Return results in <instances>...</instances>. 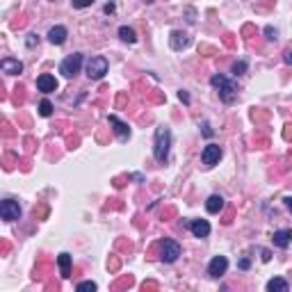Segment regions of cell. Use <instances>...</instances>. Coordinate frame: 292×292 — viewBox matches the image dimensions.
<instances>
[{"instance_id": "cell-1", "label": "cell", "mask_w": 292, "mask_h": 292, "mask_svg": "<svg viewBox=\"0 0 292 292\" xmlns=\"http://www.w3.org/2000/svg\"><path fill=\"white\" fill-rule=\"evenodd\" d=\"M169 146H171V130L167 126H158L155 128V144H153V153H155L158 162H167Z\"/></svg>"}, {"instance_id": "cell-2", "label": "cell", "mask_w": 292, "mask_h": 292, "mask_svg": "<svg viewBox=\"0 0 292 292\" xmlns=\"http://www.w3.org/2000/svg\"><path fill=\"white\" fill-rule=\"evenodd\" d=\"M210 85L217 89V94H219V98L224 100V103H233L235 100V94H238V87H235V82L233 80H228L226 75H213L210 78Z\"/></svg>"}, {"instance_id": "cell-3", "label": "cell", "mask_w": 292, "mask_h": 292, "mask_svg": "<svg viewBox=\"0 0 292 292\" xmlns=\"http://www.w3.org/2000/svg\"><path fill=\"white\" fill-rule=\"evenodd\" d=\"M80 67H82V53H73L69 57H64L60 64V73L64 78H73L75 73H80Z\"/></svg>"}, {"instance_id": "cell-4", "label": "cell", "mask_w": 292, "mask_h": 292, "mask_svg": "<svg viewBox=\"0 0 292 292\" xmlns=\"http://www.w3.org/2000/svg\"><path fill=\"white\" fill-rule=\"evenodd\" d=\"M107 69H110V64H107V60L103 55H96V57H92L87 62V75L92 80H100L107 73Z\"/></svg>"}, {"instance_id": "cell-5", "label": "cell", "mask_w": 292, "mask_h": 292, "mask_svg": "<svg viewBox=\"0 0 292 292\" xmlns=\"http://www.w3.org/2000/svg\"><path fill=\"white\" fill-rule=\"evenodd\" d=\"M180 256V244L176 240H165L160 244V260L162 263H176Z\"/></svg>"}, {"instance_id": "cell-6", "label": "cell", "mask_w": 292, "mask_h": 292, "mask_svg": "<svg viewBox=\"0 0 292 292\" xmlns=\"http://www.w3.org/2000/svg\"><path fill=\"white\" fill-rule=\"evenodd\" d=\"M0 217L5 221H16V219H21V206L14 199H5L0 203Z\"/></svg>"}, {"instance_id": "cell-7", "label": "cell", "mask_w": 292, "mask_h": 292, "mask_svg": "<svg viewBox=\"0 0 292 292\" xmlns=\"http://www.w3.org/2000/svg\"><path fill=\"white\" fill-rule=\"evenodd\" d=\"M219 160H221V146L217 144H208L203 148V153H201V162L206 167H215Z\"/></svg>"}, {"instance_id": "cell-8", "label": "cell", "mask_w": 292, "mask_h": 292, "mask_svg": "<svg viewBox=\"0 0 292 292\" xmlns=\"http://www.w3.org/2000/svg\"><path fill=\"white\" fill-rule=\"evenodd\" d=\"M226 269H228V258H226V256H215V258L210 260V265H208V274H210L213 279H219L221 274H226Z\"/></svg>"}, {"instance_id": "cell-9", "label": "cell", "mask_w": 292, "mask_h": 292, "mask_svg": "<svg viewBox=\"0 0 292 292\" xmlns=\"http://www.w3.org/2000/svg\"><path fill=\"white\" fill-rule=\"evenodd\" d=\"M37 89L44 94H50L57 89V80L50 75V73H41L39 78H37Z\"/></svg>"}, {"instance_id": "cell-10", "label": "cell", "mask_w": 292, "mask_h": 292, "mask_svg": "<svg viewBox=\"0 0 292 292\" xmlns=\"http://www.w3.org/2000/svg\"><path fill=\"white\" fill-rule=\"evenodd\" d=\"M107 121H110V126L114 128V133L119 135V140L126 142L128 137H130V128H128V123H123V121H121L119 117H114V114H110V117H107Z\"/></svg>"}, {"instance_id": "cell-11", "label": "cell", "mask_w": 292, "mask_h": 292, "mask_svg": "<svg viewBox=\"0 0 292 292\" xmlns=\"http://www.w3.org/2000/svg\"><path fill=\"white\" fill-rule=\"evenodd\" d=\"M67 27L64 25H55V27H50L48 30V41L50 44H55V46H62L64 41H67Z\"/></svg>"}, {"instance_id": "cell-12", "label": "cell", "mask_w": 292, "mask_h": 292, "mask_svg": "<svg viewBox=\"0 0 292 292\" xmlns=\"http://www.w3.org/2000/svg\"><path fill=\"white\" fill-rule=\"evenodd\" d=\"M190 231L196 235V238H208L210 235V224L206 219H192L190 221Z\"/></svg>"}, {"instance_id": "cell-13", "label": "cell", "mask_w": 292, "mask_h": 292, "mask_svg": "<svg viewBox=\"0 0 292 292\" xmlns=\"http://www.w3.org/2000/svg\"><path fill=\"white\" fill-rule=\"evenodd\" d=\"M169 44H171L173 50H183V48L190 46V37H187L185 32H180V30H173V32H171V39H169Z\"/></svg>"}, {"instance_id": "cell-14", "label": "cell", "mask_w": 292, "mask_h": 292, "mask_svg": "<svg viewBox=\"0 0 292 292\" xmlns=\"http://www.w3.org/2000/svg\"><path fill=\"white\" fill-rule=\"evenodd\" d=\"M0 69H2V73H9V75H19V73L23 71V64H21L19 60H14V57H5V60L0 62Z\"/></svg>"}, {"instance_id": "cell-15", "label": "cell", "mask_w": 292, "mask_h": 292, "mask_svg": "<svg viewBox=\"0 0 292 292\" xmlns=\"http://www.w3.org/2000/svg\"><path fill=\"white\" fill-rule=\"evenodd\" d=\"M272 240H274V244L281 246V249L290 246V242H292V228H283V231H276V233L272 235Z\"/></svg>"}, {"instance_id": "cell-16", "label": "cell", "mask_w": 292, "mask_h": 292, "mask_svg": "<svg viewBox=\"0 0 292 292\" xmlns=\"http://www.w3.org/2000/svg\"><path fill=\"white\" fill-rule=\"evenodd\" d=\"M221 208H224V199L219 196V194H213V196H208V201H206V210L210 215H217V213H221Z\"/></svg>"}, {"instance_id": "cell-17", "label": "cell", "mask_w": 292, "mask_h": 292, "mask_svg": "<svg viewBox=\"0 0 292 292\" xmlns=\"http://www.w3.org/2000/svg\"><path fill=\"white\" fill-rule=\"evenodd\" d=\"M57 265H60V269H62V276L69 279V276H71V256H69V253H60V256H57Z\"/></svg>"}, {"instance_id": "cell-18", "label": "cell", "mask_w": 292, "mask_h": 292, "mask_svg": "<svg viewBox=\"0 0 292 292\" xmlns=\"http://www.w3.org/2000/svg\"><path fill=\"white\" fill-rule=\"evenodd\" d=\"M267 290L269 292H288L290 290V286H288L286 279H272L269 283H267Z\"/></svg>"}, {"instance_id": "cell-19", "label": "cell", "mask_w": 292, "mask_h": 292, "mask_svg": "<svg viewBox=\"0 0 292 292\" xmlns=\"http://www.w3.org/2000/svg\"><path fill=\"white\" fill-rule=\"evenodd\" d=\"M119 37L123 41H128V44H135V41H137V34H135V30H133V27H128V25H121L119 27Z\"/></svg>"}, {"instance_id": "cell-20", "label": "cell", "mask_w": 292, "mask_h": 292, "mask_svg": "<svg viewBox=\"0 0 292 292\" xmlns=\"http://www.w3.org/2000/svg\"><path fill=\"white\" fill-rule=\"evenodd\" d=\"M39 114H41V117H50V114H53V105H50V100H41V103H39Z\"/></svg>"}, {"instance_id": "cell-21", "label": "cell", "mask_w": 292, "mask_h": 292, "mask_svg": "<svg viewBox=\"0 0 292 292\" xmlns=\"http://www.w3.org/2000/svg\"><path fill=\"white\" fill-rule=\"evenodd\" d=\"M244 71H246V62L244 60H240V62L233 64V73H235V75H242Z\"/></svg>"}, {"instance_id": "cell-22", "label": "cell", "mask_w": 292, "mask_h": 292, "mask_svg": "<svg viewBox=\"0 0 292 292\" xmlns=\"http://www.w3.org/2000/svg\"><path fill=\"white\" fill-rule=\"evenodd\" d=\"M78 290L82 292V290H96V283H94V281H82V283H78Z\"/></svg>"}, {"instance_id": "cell-23", "label": "cell", "mask_w": 292, "mask_h": 292, "mask_svg": "<svg viewBox=\"0 0 292 292\" xmlns=\"http://www.w3.org/2000/svg\"><path fill=\"white\" fill-rule=\"evenodd\" d=\"M94 0H73V7H78V9H85V7H89Z\"/></svg>"}, {"instance_id": "cell-24", "label": "cell", "mask_w": 292, "mask_h": 292, "mask_svg": "<svg viewBox=\"0 0 292 292\" xmlns=\"http://www.w3.org/2000/svg\"><path fill=\"white\" fill-rule=\"evenodd\" d=\"M265 34H267V39H269V41H274V39H276V34H279V32H276V30H274L272 25H267V27H265Z\"/></svg>"}, {"instance_id": "cell-25", "label": "cell", "mask_w": 292, "mask_h": 292, "mask_svg": "<svg viewBox=\"0 0 292 292\" xmlns=\"http://www.w3.org/2000/svg\"><path fill=\"white\" fill-rule=\"evenodd\" d=\"M283 62H286V64H292V46L286 48V53H283Z\"/></svg>"}, {"instance_id": "cell-26", "label": "cell", "mask_w": 292, "mask_h": 292, "mask_svg": "<svg viewBox=\"0 0 292 292\" xmlns=\"http://www.w3.org/2000/svg\"><path fill=\"white\" fill-rule=\"evenodd\" d=\"M37 41H39V37H37V34H30V39H27V46L32 48L34 44H37Z\"/></svg>"}, {"instance_id": "cell-27", "label": "cell", "mask_w": 292, "mask_h": 292, "mask_svg": "<svg viewBox=\"0 0 292 292\" xmlns=\"http://www.w3.org/2000/svg\"><path fill=\"white\" fill-rule=\"evenodd\" d=\"M178 98L183 100V103H190V96H187V92H178Z\"/></svg>"}, {"instance_id": "cell-28", "label": "cell", "mask_w": 292, "mask_h": 292, "mask_svg": "<svg viewBox=\"0 0 292 292\" xmlns=\"http://www.w3.org/2000/svg\"><path fill=\"white\" fill-rule=\"evenodd\" d=\"M283 203H286V208L292 213V196H286V199H283Z\"/></svg>"}, {"instance_id": "cell-29", "label": "cell", "mask_w": 292, "mask_h": 292, "mask_svg": "<svg viewBox=\"0 0 292 292\" xmlns=\"http://www.w3.org/2000/svg\"><path fill=\"white\" fill-rule=\"evenodd\" d=\"M240 269H249V260H246V258L240 260Z\"/></svg>"}, {"instance_id": "cell-30", "label": "cell", "mask_w": 292, "mask_h": 292, "mask_svg": "<svg viewBox=\"0 0 292 292\" xmlns=\"http://www.w3.org/2000/svg\"><path fill=\"white\" fill-rule=\"evenodd\" d=\"M203 135H206V137H213V130L208 128V123H203Z\"/></svg>"}, {"instance_id": "cell-31", "label": "cell", "mask_w": 292, "mask_h": 292, "mask_svg": "<svg viewBox=\"0 0 292 292\" xmlns=\"http://www.w3.org/2000/svg\"><path fill=\"white\" fill-rule=\"evenodd\" d=\"M114 9H117V7H114V2H107V5H105V12L107 14H112Z\"/></svg>"}, {"instance_id": "cell-32", "label": "cell", "mask_w": 292, "mask_h": 292, "mask_svg": "<svg viewBox=\"0 0 292 292\" xmlns=\"http://www.w3.org/2000/svg\"><path fill=\"white\" fill-rule=\"evenodd\" d=\"M269 258H272V256H269V251H267V249H263V260H265V263H269Z\"/></svg>"}, {"instance_id": "cell-33", "label": "cell", "mask_w": 292, "mask_h": 292, "mask_svg": "<svg viewBox=\"0 0 292 292\" xmlns=\"http://www.w3.org/2000/svg\"><path fill=\"white\" fill-rule=\"evenodd\" d=\"M146 2H153V0H146Z\"/></svg>"}]
</instances>
